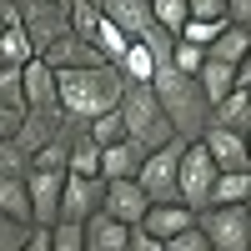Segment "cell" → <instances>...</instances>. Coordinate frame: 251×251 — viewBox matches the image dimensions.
Masks as SVG:
<instances>
[{"mask_svg": "<svg viewBox=\"0 0 251 251\" xmlns=\"http://www.w3.org/2000/svg\"><path fill=\"white\" fill-rule=\"evenodd\" d=\"M246 196H251V171H221L211 206H246Z\"/></svg>", "mask_w": 251, "mask_h": 251, "instance_id": "4316f807", "label": "cell"}, {"mask_svg": "<svg viewBox=\"0 0 251 251\" xmlns=\"http://www.w3.org/2000/svg\"><path fill=\"white\" fill-rule=\"evenodd\" d=\"M151 15H156V25H166L171 35H181V25L191 20V10H186V0H151Z\"/></svg>", "mask_w": 251, "mask_h": 251, "instance_id": "1f68e13d", "label": "cell"}, {"mask_svg": "<svg viewBox=\"0 0 251 251\" xmlns=\"http://www.w3.org/2000/svg\"><path fill=\"white\" fill-rule=\"evenodd\" d=\"M96 5H100V0H96Z\"/></svg>", "mask_w": 251, "mask_h": 251, "instance_id": "681fc988", "label": "cell"}, {"mask_svg": "<svg viewBox=\"0 0 251 251\" xmlns=\"http://www.w3.org/2000/svg\"><path fill=\"white\" fill-rule=\"evenodd\" d=\"M0 106L25 111V80H20V66H0Z\"/></svg>", "mask_w": 251, "mask_h": 251, "instance_id": "4dcf8cb0", "label": "cell"}, {"mask_svg": "<svg viewBox=\"0 0 251 251\" xmlns=\"http://www.w3.org/2000/svg\"><path fill=\"white\" fill-rule=\"evenodd\" d=\"M20 121H25V111L0 106V141H15V136H20Z\"/></svg>", "mask_w": 251, "mask_h": 251, "instance_id": "ab89813d", "label": "cell"}, {"mask_svg": "<svg viewBox=\"0 0 251 251\" xmlns=\"http://www.w3.org/2000/svg\"><path fill=\"white\" fill-rule=\"evenodd\" d=\"M196 80H201L206 100L216 106L221 96H231V91H236V66H226V60H211V55H206V60H201V71H196Z\"/></svg>", "mask_w": 251, "mask_h": 251, "instance_id": "603a6c76", "label": "cell"}, {"mask_svg": "<svg viewBox=\"0 0 251 251\" xmlns=\"http://www.w3.org/2000/svg\"><path fill=\"white\" fill-rule=\"evenodd\" d=\"M15 5H20V0H15Z\"/></svg>", "mask_w": 251, "mask_h": 251, "instance_id": "f907efd6", "label": "cell"}, {"mask_svg": "<svg viewBox=\"0 0 251 251\" xmlns=\"http://www.w3.org/2000/svg\"><path fill=\"white\" fill-rule=\"evenodd\" d=\"M100 15L106 20H116V25L131 35V40H141L146 30L156 25V15H151V0H100Z\"/></svg>", "mask_w": 251, "mask_h": 251, "instance_id": "2e32d148", "label": "cell"}, {"mask_svg": "<svg viewBox=\"0 0 251 251\" xmlns=\"http://www.w3.org/2000/svg\"><path fill=\"white\" fill-rule=\"evenodd\" d=\"M55 5H71V0H55Z\"/></svg>", "mask_w": 251, "mask_h": 251, "instance_id": "7dc6e473", "label": "cell"}, {"mask_svg": "<svg viewBox=\"0 0 251 251\" xmlns=\"http://www.w3.org/2000/svg\"><path fill=\"white\" fill-rule=\"evenodd\" d=\"M246 50H251V30H246V25H231V20H226V30L206 46V55H211V60H226V66H241Z\"/></svg>", "mask_w": 251, "mask_h": 251, "instance_id": "7402d4cb", "label": "cell"}, {"mask_svg": "<svg viewBox=\"0 0 251 251\" xmlns=\"http://www.w3.org/2000/svg\"><path fill=\"white\" fill-rule=\"evenodd\" d=\"M50 251H86V226L80 221H55L50 226Z\"/></svg>", "mask_w": 251, "mask_h": 251, "instance_id": "d6a6232c", "label": "cell"}, {"mask_svg": "<svg viewBox=\"0 0 251 251\" xmlns=\"http://www.w3.org/2000/svg\"><path fill=\"white\" fill-rule=\"evenodd\" d=\"M30 171V151L20 141H0V176H25Z\"/></svg>", "mask_w": 251, "mask_h": 251, "instance_id": "836d02e7", "label": "cell"}, {"mask_svg": "<svg viewBox=\"0 0 251 251\" xmlns=\"http://www.w3.org/2000/svg\"><path fill=\"white\" fill-rule=\"evenodd\" d=\"M236 86H251V50H246L241 66H236Z\"/></svg>", "mask_w": 251, "mask_h": 251, "instance_id": "f6af8a7d", "label": "cell"}, {"mask_svg": "<svg viewBox=\"0 0 251 251\" xmlns=\"http://www.w3.org/2000/svg\"><path fill=\"white\" fill-rule=\"evenodd\" d=\"M151 91H156V100H161L166 121H171V131H176L181 141H201V131L211 126V100H206L201 80L186 75V71H176V66H156Z\"/></svg>", "mask_w": 251, "mask_h": 251, "instance_id": "7a4b0ae2", "label": "cell"}, {"mask_svg": "<svg viewBox=\"0 0 251 251\" xmlns=\"http://www.w3.org/2000/svg\"><path fill=\"white\" fill-rule=\"evenodd\" d=\"M91 46H96L100 55H106L111 66H121V55L131 50V35H126V30L116 25V20H106V15H100V25H96V35H91Z\"/></svg>", "mask_w": 251, "mask_h": 251, "instance_id": "484cf974", "label": "cell"}, {"mask_svg": "<svg viewBox=\"0 0 251 251\" xmlns=\"http://www.w3.org/2000/svg\"><path fill=\"white\" fill-rule=\"evenodd\" d=\"M66 126H71V116H66V111H25V121H20V136H15V141L25 146V151H35V146L55 141Z\"/></svg>", "mask_w": 251, "mask_h": 251, "instance_id": "ac0fdd59", "label": "cell"}, {"mask_svg": "<svg viewBox=\"0 0 251 251\" xmlns=\"http://www.w3.org/2000/svg\"><path fill=\"white\" fill-rule=\"evenodd\" d=\"M86 251H131V226L106 216V211H96L86 221Z\"/></svg>", "mask_w": 251, "mask_h": 251, "instance_id": "e0dca14e", "label": "cell"}, {"mask_svg": "<svg viewBox=\"0 0 251 251\" xmlns=\"http://www.w3.org/2000/svg\"><path fill=\"white\" fill-rule=\"evenodd\" d=\"M20 251H50V226H30L25 231V246Z\"/></svg>", "mask_w": 251, "mask_h": 251, "instance_id": "b9f144b4", "label": "cell"}, {"mask_svg": "<svg viewBox=\"0 0 251 251\" xmlns=\"http://www.w3.org/2000/svg\"><path fill=\"white\" fill-rule=\"evenodd\" d=\"M0 216L15 221V226H30V191H25V176H0Z\"/></svg>", "mask_w": 251, "mask_h": 251, "instance_id": "44dd1931", "label": "cell"}, {"mask_svg": "<svg viewBox=\"0 0 251 251\" xmlns=\"http://www.w3.org/2000/svg\"><path fill=\"white\" fill-rule=\"evenodd\" d=\"M55 91H60V111L71 121H96L121 106L126 75L100 60V66H80V71H55Z\"/></svg>", "mask_w": 251, "mask_h": 251, "instance_id": "6da1fadb", "label": "cell"}, {"mask_svg": "<svg viewBox=\"0 0 251 251\" xmlns=\"http://www.w3.org/2000/svg\"><path fill=\"white\" fill-rule=\"evenodd\" d=\"M30 55H35V46H30V35L20 30V15H15L10 25L0 30V66H25Z\"/></svg>", "mask_w": 251, "mask_h": 251, "instance_id": "d4e9b609", "label": "cell"}, {"mask_svg": "<svg viewBox=\"0 0 251 251\" xmlns=\"http://www.w3.org/2000/svg\"><path fill=\"white\" fill-rule=\"evenodd\" d=\"M131 251H166V241L151 236V231H141V226H131Z\"/></svg>", "mask_w": 251, "mask_h": 251, "instance_id": "60d3db41", "label": "cell"}, {"mask_svg": "<svg viewBox=\"0 0 251 251\" xmlns=\"http://www.w3.org/2000/svg\"><path fill=\"white\" fill-rule=\"evenodd\" d=\"M201 146L211 151V161L221 171H251V146L241 131H226V126H206L201 131Z\"/></svg>", "mask_w": 251, "mask_h": 251, "instance_id": "30bf717a", "label": "cell"}, {"mask_svg": "<svg viewBox=\"0 0 251 251\" xmlns=\"http://www.w3.org/2000/svg\"><path fill=\"white\" fill-rule=\"evenodd\" d=\"M226 5H231V0H186L191 20H231V15H226Z\"/></svg>", "mask_w": 251, "mask_h": 251, "instance_id": "74e56055", "label": "cell"}, {"mask_svg": "<svg viewBox=\"0 0 251 251\" xmlns=\"http://www.w3.org/2000/svg\"><path fill=\"white\" fill-rule=\"evenodd\" d=\"M86 131L96 136V146H116V141H126V121H121V106H116V111H106V116H96V121H86Z\"/></svg>", "mask_w": 251, "mask_h": 251, "instance_id": "f1b7e54d", "label": "cell"}, {"mask_svg": "<svg viewBox=\"0 0 251 251\" xmlns=\"http://www.w3.org/2000/svg\"><path fill=\"white\" fill-rule=\"evenodd\" d=\"M116 71H121L126 80H151V75H156V60H151V50H146L141 40H131V50L121 55V66H116Z\"/></svg>", "mask_w": 251, "mask_h": 251, "instance_id": "83f0119b", "label": "cell"}, {"mask_svg": "<svg viewBox=\"0 0 251 251\" xmlns=\"http://www.w3.org/2000/svg\"><path fill=\"white\" fill-rule=\"evenodd\" d=\"M100 201H106V181H100V176L66 171V186H60V221H80V226H86L100 211Z\"/></svg>", "mask_w": 251, "mask_h": 251, "instance_id": "ba28073f", "label": "cell"}, {"mask_svg": "<svg viewBox=\"0 0 251 251\" xmlns=\"http://www.w3.org/2000/svg\"><path fill=\"white\" fill-rule=\"evenodd\" d=\"M201 60H206V50H201V46H191V40H181V35H176L171 66H176V71H186V75H196V71H201Z\"/></svg>", "mask_w": 251, "mask_h": 251, "instance_id": "d590c367", "label": "cell"}, {"mask_svg": "<svg viewBox=\"0 0 251 251\" xmlns=\"http://www.w3.org/2000/svg\"><path fill=\"white\" fill-rule=\"evenodd\" d=\"M20 30L30 35V46H35V55L50 46V40H60L71 30V10L66 5H55V0H20Z\"/></svg>", "mask_w": 251, "mask_h": 251, "instance_id": "52a82bcc", "label": "cell"}, {"mask_svg": "<svg viewBox=\"0 0 251 251\" xmlns=\"http://www.w3.org/2000/svg\"><path fill=\"white\" fill-rule=\"evenodd\" d=\"M186 226H196V211H191V206H181V201H151V206H146V216H141V231H151V236H161V241L181 236Z\"/></svg>", "mask_w": 251, "mask_h": 251, "instance_id": "5bb4252c", "label": "cell"}, {"mask_svg": "<svg viewBox=\"0 0 251 251\" xmlns=\"http://www.w3.org/2000/svg\"><path fill=\"white\" fill-rule=\"evenodd\" d=\"M216 176H221V166L211 161V151H206L201 141H186V156H181V201L191 206V211L211 206Z\"/></svg>", "mask_w": 251, "mask_h": 251, "instance_id": "8992f818", "label": "cell"}, {"mask_svg": "<svg viewBox=\"0 0 251 251\" xmlns=\"http://www.w3.org/2000/svg\"><path fill=\"white\" fill-rule=\"evenodd\" d=\"M20 80H25V111H60V91H55V71L40 55H30L20 66Z\"/></svg>", "mask_w": 251, "mask_h": 251, "instance_id": "4fadbf2b", "label": "cell"}, {"mask_svg": "<svg viewBox=\"0 0 251 251\" xmlns=\"http://www.w3.org/2000/svg\"><path fill=\"white\" fill-rule=\"evenodd\" d=\"M141 161H146V146L131 141V136L116 141V146H100V181H126V176H136Z\"/></svg>", "mask_w": 251, "mask_h": 251, "instance_id": "9a60e30c", "label": "cell"}, {"mask_svg": "<svg viewBox=\"0 0 251 251\" xmlns=\"http://www.w3.org/2000/svg\"><path fill=\"white\" fill-rule=\"evenodd\" d=\"M166 251H211V241H206V231H201V226H186L181 236H171V241H166Z\"/></svg>", "mask_w": 251, "mask_h": 251, "instance_id": "8d00e7d4", "label": "cell"}, {"mask_svg": "<svg viewBox=\"0 0 251 251\" xmlns=\"http://www.w3.org/2000/svg\"><path fill=\"white\" fill-rule=\"evenodd\" d=\"M15 15H20V10H15V0H0V30H5Z\"/></svg>", "mask_w": 251, "mask_h": 251, "instance_id": "ee69618b", "label": "cell"}, {"mask_svg": "<svg viewBox=\"0 0 251 251\" xmlns=\"http://www.w3.org/2000/svg\"><path fill=\"white\" fill-rule=\"evenodd\" d=\"M226 30V20H186V25H181V40H191V46H211V40Z\"/></svg>", "mask_w": 251, "mask_h": 251, "instance_id": "e575fe53", "label": "cell"}, {"mask_svg": "<svg viewBox=\"0 0 251 251\" xmlns=\"http://www.w3.org/2000/svg\"><path fill=\"white\" fill-rule=\"evenodd\" d=\"M246 146H251V131H246Z\"/></svg>", "mask_w": 251, "mask_h": 251, "instance_id": "c3c4849f", "label": "cell"}, {"mask_svg": "<svg viewBox=\"0 0 251 251\" xmlns=\"http://www.w3.org/2000/svg\"><path fill=\"white\" fill-rule=\"evenodd\" d=\"M246 91H251V86H246Z\"/></svg>", "mask_w": 251, "mask_h": 251, "instance_id": "816d5d0a", "label": "cell"}, {"mask_svg": "<svg viewBox=\"0 0 251 251\" xmlns=\"http://www.w3.org/2000/svg\"><path fill=\"white\" fill-rule=\"evenodd\" d=\"M71 171L75 176H100V146L86 131V121H71Z\"/></svg>", "mask_w": 251, "mask_h": 251, "instance_id": "ffe728a7", "label": "cell"}, {"mask_svg": "<svg viewBox=\"0 0 251 251\" xmlns=\"http://www.w3.org/2000/svg\"><path fill=\"white\" fill-rule=\"evenodd\" d=\"M71 30L80 35V40H91L96 35V25H100V5H96V0H71Z\"/></svg>", "mask_w": 251, "mask_h": 251, "instance_id": "f546056e", "label": "cell"}, {"mask_svg": "<svg viewBox=\"0 0 251 251\" xmlns=\"http://www.w3.org/2000/svg\"><path fill=\"white\" fill-rule=\"evenodd\" d=\"M226 15H231V25H246V30H251V0H231Z\"/></svg>", "mask_w": 251, "mask_h": 251, "instance_id": "7bdbcfd3", "label": "cell"}, {"mask_svg": "<svg viewBox=\"0 0 251 251\" xmlns=\"http://www.w3.org/2000/svg\"><path fill=\"white\" fill-rule=\"evenodd\" d=\"M146 206H151V196L141 191V181L136 176H126V181H106V201H100V211L126 221V226H141L146 216Z\"/></svg>", "mask_w": 251, "mask_h": 251, "instance_id": "8fae6325", "label": "cell"}, {"mask_svg": "<svg viewBox=\"0 0 251 251\" xmlns=\"http://www.w3.org/2000/svg\"><path fill=\"white\" fill-rule=\"evenodd\" d=\"M121 121H126V136L141 141L146 151H156V146H166L176 136L171 121H166V111H161V100H156V91H151V80H126Z\"/></svg>", "mask_w": 251, "mask_h": 251, "instance_id": "3957f363", "label": "cell"}, {"mask_svg": "<svg viewBox=\"0 0 251 251\" xmlns=\"http://www.w3.org/2000/svg\"><path fill=\"white\" fill-rule=\"evenodd\" d=\"M60 186L66 171H25V191H30V226H55L60 221Z\"/></svg>", "mask_w": 251, "mask_h": 251, "instance_id": "9c48e42d", "label": "cell"}, {"mask_svg": "<svg viewBox=\"0 0 251 251\" xmlns=\"http://www.w3.org/2000/svg\"><path fill=\"white\" fill-rule=\"evenodd\" d=\"M30 171H71V126L55 141H46V146L30 151Z\"/></svg>", "mask_w": 251, "mask_h": 251, "instance_id": "cb8c5ba5", "label": "cell"}, {"mask_svg": "<svg viewBox=\"0 0 251 251\" xmlns=\"http://www.w3.org/2000/svg\"><path fill=\"white\" fill-rule=\"evenodd\" d=\"M40 60H46L50 71H80V66H100L106 55H100L91 40H80L75 30H66L60 40H50V46L40 50ZM106 66H111V60H106Z\"/></svg>", "mask_w": 251, "mask_h": 251, "instance_id": "7c38bea8", "label": "cell"}, {"mask_svg": "<svg viewBox=\"0 0 251 251\" xmlns=\"http://www.w3.org/2000/svg\"><path fill=\"white\" fill-rule=\"evenodd\" d=\"M25 231H30V226H15V221L0 216V251H20V246H25Z\"/></svg>", "mask_w": 251, "mask_h": 251, "instance_id": "f35d334b", "label": "cell"}, {"mask_svg": "<svg viewBox=\"0 0 251 251\" xmlns=\"http://www.w3.org/2000/svg\"><path fill=\"white\" fill-rule=\"evenodd\" d=\"M211 126H226V131H251V91L236 86L231 96H221L216 106H211Z\"/></svg>", "mask_w": 251, "mask_h": 251, "instance_id": "d6986e66", "label": "cell"}, {"mask_svg": "<svg viewBox=\"0 0 251 251\" xmlns=\"http://www.w3.org/2000/svg\"><path fill=\"white\" fill-rule=\"evenodd\" d=\"M196 226L206 231L211 251H251V216H246V206H201Z\"/></svg>", "mask_w": 251, "mask_h": 251, "instance_id": "5b68a950", "label": "cell"}, {"mask_svg": "<svg viewBox=\"0 0 251 251\" xmlns=\"http://www.w3.org/2000/svg\"><path fill=\"white\" fill-rule=\"evenodd\" d=\"M181 156H186V141L181 136H171L166 146H156V151H146L136 181H141V191L151 201H181Z\"/></svg>", "mask_w": 251, "mask_h": 251, "instance_id": "277c9868", "label": "cell"}, {"mask_svg": "<svg viewBox=\"0 0 251 251\" xmlns=\"http://www.w3.org/2000/svg\"><path fill=\"white\" fill-rule=\"evenodd\" d=\"M246 216H251V196H246Z\"/></svg>", "mask_w": 251, "mask_h": 251, "instance_id": "bcb514c9", "label": "cell"}]
</instances>
